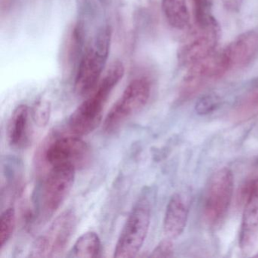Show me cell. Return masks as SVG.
Segmentation results:
<instances>
[{
    "label": "cell",
    "mask_w": 258,
    "mask_h": 258,
    "mask_svg": "<svg viewBox=\"0 0 258 258\" xmlns=\"http://www.w3.org/2000/svg\"><path fill=\"white\" fill-rule=\"evenodd\" d=\"M124 66L116 60L110 66L87 99L72 113L68 120V131L78 137L93 132L102 121L105 104L124 75Z\"/></svg>",
    "instance_id": "6da1fadb"
},
{
    "label": "cell",
    "mask_w": 258,
    "mask_h": 258,
    "mask_svg": "<svg viewBox=\"0 0 258 258\" xmlns=\"http://www.w3.org/2000/svg\"><path fill=\"white\" fill-rule=\"evenodd\" d=\"M155 198V192L151 188H145L142 191L119 235L114 249V257L137 256L149 232Z\"/></svg>",
    "instance_id": "7a4b0ae2"
},
{
    "label": "cell",
    "mask_w": 258,
    "mask_h": 258,
    "mask_svg": "<svg viewBox=\"0 0 258 258\" xmlns=\"http://www.w3.org/2000/svg\"><path fill=\"white\" fill-rule=\"evenodd\" d=\"M111 34V27H102L84 49L75 73V90L79 96L90 94L100 81L109 55Z\"/></svg>",
    "instance_id": "3957f363"
},
{
    "label": "cell",
    "mask_w": 258,
    "mask_h": 258,
    "mask_svg": "<svg viewBox=\"0 0 258 258\" xmlns=\"http://www.w3.org/2000/svg\"><path fill=\"white\" fill-rule=\"evenodd\" d=\"M43 161L51 167L69 165L84 169L90 164L91 149L81 137L54 133L43 146L41 153Z\"/></svg>",
    "instance_id": "277c9868"
},
{
    "label": "cell",
    "mask_w": 258,
    "mask_h": 258,
    "mask_svg": "<svg viewBox=\"0 0 258 258\" xmlns=\"http://www.w3.org/2000/svg\"><path fill=\"white\" fill-rule=\"evenodd\" d=\"M150 96L151 84L148 78L133 80L107 114L103 123L104 132L109 135L115 134L144 108Z\"/></svg>",
    "instance_id": "5b68a950"
},
{
    "label": "cell",
    "mask_w": 258,
    "mask_h": 258,
    "mask_svg": "<svg viewBox=\"0 0 258 258\" xmlns=\"http://www.w3.org/2000/svg\"><path fill=\"white\" fill-rule=\"evenodd\" d=\"M78 219L68 210L55 219L49 228L34 241L29 252L31 257L49 258L61 256L77 227Z\"/></svg>",
    "instance_id": "8992f818"
},
{
    "label": "cell",
    "mask_w": 258,
    "mask_h": 258,
    "mask_svg": "<svg viewBox=\"0 0 258 258\" xmlns=\"http://www.w3.org/2000/svg\"><path fill=\"white\" fill-rule=\"evenodd\" d=\"M232 170L223 167L214 173L207 187L203 204L205 220L211 226L223 220L229 210L233 195Z\"/></svg>",
    "instance_id": "52a82bcc"
},
{
    "label": "cell",
    "mask_w": 258,
    "mask_h": 258,
    "mask_svg": "<svg viewBox=\"0 0 258 258\" xmlns=\"http://www.w3.org/2000/svg\"><path fill=\"white\" fill-rule=\"evenodd\" d=\"M76 170L69 165L57 166L51 169L43 182L40 196V216L43 220L52 217L70 194Z\"/></svg>",
    "instance_id": "ba28073f"
},
{
    "label": "cell",
    "mask_w": 258,
    "mask_h": 258,
    "mask_svg": "<svg viewBox=\"0 0 258 258\" xmlns=\"http://www.w3.org/2000/svg\"><path fill=\"white\" fill-rule=\"evenodd\" d=\"M178 50V62L182 67L193 66L215 52L220 28L217 21L206 26H197Z\"/></svg>",
    "instance_id": "9c48e42d"
},
{
    "label": "cell",
    "mask_w": 258,
    "mask_h": 258,
    "mask_svg": "<svg viewBox=\"0 0 258 258\" xmlns=\"http://www.w3.org/2000/svg\"><path fill=\"white\" fill-rule=\"evenodd\" d=\"M257 53L258 32L255 31L242 33L220 52L227 73L247 67Z\"/></svg>",
    "instance_id": "30bf717a"
},
{
    "label": "cell",
    "mask_w": 258,
    "mask_h": 258,
    "mask_svg": "<svg viewBox=\"0 0 258 258\" xmlns=\"http://www.w3.org/2000/svg\"><path fill=\"white\" fill-rule=\"evenodd\" d=\"M31 109L25 104L19 105L12 113L7 129L9 144L16 149H25L31 141Z\"/></svg>",
    "instance_id": "8fae6325"
},
{
    "label": "cell",
    "mask_w": 258,
    "mask_h": 258,
    "mask_svg": "<svg viewBox=\"0 0 258 258\" xmlns=\"http://www.w3.org/2000/svg\"><path fill=\"white\" fill-rule=\"evenodd\" d=\"M244 204L238 241L241 252L248 254L254 249L258 239V197L250 196Z\"/></svg>",
    "instance_id": "7c38bea8"
},
{
    "label": "cell",
    "mask_w": 258,
    "mask_h": 258,
    "mask_svg": "<svg viewBox=\"0 0 258 258\" xmlns=\"http://www.w3.org/2000/svg\"><path fill=\"white\" fill-rule=\"evenodd\" d=\"M188 208L183 197L175 193L170 197L166 208L164 232L170 239L179 237L183 232L188 220Z\"/></svg>",
    "instance_id": "4fadbf2b"
},
{
    "label": "cell",
    "mask_w": 258,
    "mask_h": 258,
    "mask_svg": "<svg viewBox=\"0 0 258 258\" xmlns=\"http://www.w3.org/2000/svg\"><path fill=\"white\" fill-rule=\"evenodd\" d=\"M84 25L78 22L68 31L62 49L63 66L66 71L78 68L84 51Z\"/></svg>",
    "instance_id": "5bb4252c"
},
{
    "label": "cell",
    "mask_w": 258,
    "mask_h": 258,
    "mask_svg": "<svg viewBox=\"0 0 258 258\" xmlns=\"http://www.w3.org/2000/svg\"><path fill=\"white\" fill-rule=\"evenodd\" d=\"M102 251V242L99 235L94 232H87L77 240L67 256L77 258L99 257Z\"/></svg>",
    "instance_id": "9a60e30c"
},
{
    "label": "cell",
    "mask_w": 258,
    "mask_h": 258,
    "mask_svg": "<svg viewBox=\"0 0 258 258\" xmlns=\"http://www.w3.org/2000/svg\"><path fill=\"white\" fill-rule=\"evenodd\" d=\"M161 8L166 20L175 29H184L189 22L185 0H161Z\"/></svg>",
    "instance_id": "2e32d148"
},
{
    "label": "cell",
    "mask_w": 258,
    "mask_h": 258,
    "mask_svg": "<svg viewBox=\"0 0 258 258\" xmlns=\"http://www.w3.org/2000/svg\"><path fill=\"white\" fill-rule=\"evenodd\" d=\"M16 215L14 208H8L0 217V249L1 250L8 244L16 229Z\"/></svg>",
    "instance_id": "e0dca14e"
},
{
    "label": "cell",
    "mask_w": 258,
    "mask_h": 258,
    "mask_svg": "<svg viewBox=\"0 0 258 258\" xmlns=\"http://www.w3.org/2000/svg\"><path fill=\"white\" fill-rule=\"evenodd\" d=\"M52 105L50 102L46 99L37 100L31 109V116L34 123L40 126L45 127L50 120Z\"/></svg>",
    "instance_id": "ac0fdd59"
},
{
    "label": "cell",
    "mask_w": 258,
    "mask_h": 258,
    "mask_svg": "<svg viewBox=\"0 0 258 258\" xmlns=\"http://www.w3.org/2000/svg\"><path fill=\"white\" fill-rule=\"evenodd\" d=\"M221 103V98L217 93H207L196 102L195 111L199 115H208L218 109Z\"/></svg>",
    "instance_id": "d6986e66"
},
{
    "label": "cell",
    "mask_w": 258,
    "mask_h": 258,
    "mask_svg": "<svg viewBox=\"0 0 258 258\" xmlns=\"http://www.w3.org/2000/svg\"><path fill=\"white\" fill-rule=\"evenodd\" d=\"M196 25L206 26L216 21L210 11L208 0H192Z\"/></svg>",
    "instance_id": "ffe728a7"
},
{
    "label": "cell",
    "mask_w": 258,
    "mask_h": 258,
    "mask_svg": "<svg viewBox=\"0 0 258 258\" xmlns=\"http://www.w3.org/2000/svg\"><path fill=\"white\" fill-rule=\"evenodd\" d=\"M243 111L258 109V78L252 81L241 102Z\"/></svg>",
    "instance_id": "44dd1931"
},
{
    "label": "cell",
    "mask_w": 258,
    "mask_h": 258,
    "mask_svg": "<svg viewBox=\"0 0 258 258\" xmlns=\"http://www.w3.org/2000/svg\"><path fill=\"white\" fill-rule=\"evenodd\" d=\"M172 239H167L161 241L151 253L150 257H171L173 256V244Z\"/></svg>",
    "instance_id": "7402d4cb"
},
{
    "label": "cell",
    "mask_w": 258,
    "mask_h": 258,
    "mask_svg": "<svg viewBox=\"0 0 258 258\" xmlns=\"http://www.w3.org/2000/svg\"><path fill=\"white\" fill-rule=\"evenodd\" d=\"M250 196L258 197V176L246 182L240 191V199L242 202H245L246 199Z\"/></svg>",
    "instance_id": "603a6c76"
},
{
    "label": "cell",
    "mask_w": 258,
    "mask_h": 258,
    "mask_svg": "<svg viewBox=\"0 0 258 258\" xmlns=\"http://www.w3.org/2000/svg\"><path fill=\"white\" fill-rule=\"evenodd\" d=\"M223 7L228 11L232 13H237L239 11L241 5H242L243 0H222Z\"/></svg>",
    "instance_id": "cb8c5ba5"
}]
</instances>
